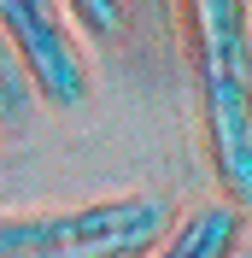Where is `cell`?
<instances>
[{
  "label": "cell",
  "instance_id": "cell-1",
  "mask_svg": "<svg viewBox=\"0 0 252 258\" xmlns=\"http://www.w3.org/2000/svg\"><path fill=\"white\" fill-rule=\"evenodd\" d=\"M182 35L205 112V153L223 200H252V47L246 0H182Z\"/></svg>",
  "mask_w": 252,
  "mask_h": 258
},
{
  "label": "cell",
  "instance_id": "cell-2",
  "mask_svg": "<svg viewBox=\"0 0 252 258\" xmlns=\"http://www.w3.org/2000/svg\"><path fill=\"white\" fill-rule=\"evenodd\" d=\"M170 223L158 194H100L82 206L0 217V258H147Z\"/></svg>",
  "mask_w": 252,
  "mask_h": 258
},
{
  "label": "cell",
  "instance_id": "cell-3",
  "mask_svg": "<svg viewBox=\"0 0 252 258\" xmlns=\"http://www.w3.org/2000/svg\"><path fill=\"white\" fill-rule=\"evenodd\" d=\"M0 41L12 47L35 106L77 112L94 94V64L59 0H0Z\"/></svg>",
  "mask_w": 252,
  "mask_h": 258
},
{
  "label": "cell",
  "instance_id": "cell-4",
  "mask_svg": "<svg viewBox=\"0 0 252 258\" xmlns=\"http://www.w3.org/2000/svg\"><path fill=\"white\" fill-rule=\"evenodd\" d=\"M240 235H246V211L235 200H205L164 223L147 258H240Z\"/></svg>",
  "mask_w": 252,
  "mask_h": 258
},
{
  "label": "cell",
  "instance_id": "cell-5",
  "mask_svg": "<svg viewBox=\"0 0 252 258\" xmlns=\"http://www.w3.org/2000/svg\"><path fill=\"white\" fill-rule=\"evenodd\" d=\"M59 6L71 18V30L88 35V41H111V35L123 30V18H129L123 0H59Z\"/></svg>",
  "mask_w": 252,
  "mask_h": 258
},
{
  "label": "cell",
  "instance_id": "cell-6",
  "mask_svg": "<svg viewBox=\"0 0 252 258\" xmlns=\"http://www.w3.org/2000/svg\"><path fill=\"white\" fill-rule=\"evenodd\" d=\"M30 106H35L30 82H24V71H18L12 47L0 41V123H24V117H30Z\"/></svg>",
  "mask_w": 252,
  "mask_h": 258
}]
</instances>
